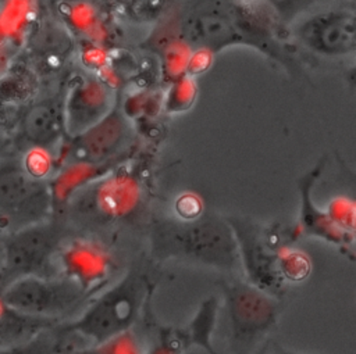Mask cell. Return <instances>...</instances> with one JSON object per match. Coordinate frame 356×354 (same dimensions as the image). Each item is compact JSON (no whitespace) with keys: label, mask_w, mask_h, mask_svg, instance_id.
<instances>
[{"label":"cell","mask_w":356,"mask_h":354,"mask_svg":"<svg viewBox=\"0 0 356 354\" xmlns=\"http://www.w3.org/2000/svg\"><path fill=\"white\" fill-rule=\"evenodd\" d=\"M67 237V224L54 215L6 235L0 269V292L21 278L60 275L54 258Z\"/></svg>","instance_id":"277c9868"},{"label":"cell","mask_w":356,"mask_h":354,"mask_svg":"<svg viewBox=\"0 0 356 354\" xmlns=\"http://www.w3.org/2000/svg\"><path fill=\"white\" fill-rule=\"evenodd\" d=\"M314 0H280L274 3L277 12L281 15L284 21L291 19L295 17L299 11L306 8L309 4H312Z\"/></svg>","instance_id":"d4e9b609"},{"label":"cell","mask_w":356,"mask_h":354,"mask_svg":"<svg viewBox=\"0 0 356 354\" xmlns=\"http://www.w3.org/2000/svg\"><path fill=\"white\" fill-rule=\"evenodd\" d=\"M273 248L277 257L278 272L285 283H299L309 278L312 260L306 253L293 247L289 242L275 244Z\"/></svg>","instance_id":"ac0fdd59"},{"label":"cell","mask_w":356,"mask_h":354,"mask_svg":"<svg viewBox=\"0 0 356 354\" xmlns=\"http://www.w3.org/2000/svg\"><path fill=\"white\" fill-rule=\"evenodd\" d=\"M88 350L92 354H143L131 330L117 335L100 344L89 346Z\"/></svg>","instance_id":"7402d4cb"},{"label":"cell","mask_w":356,"mask_h":354,"mask_svg":"<svg viewBox=\"0 0 356 354\" xmlns=\"http://www.w3.org/2000/svg\"><path fill=\"white\" fill-rule=\"evenodd\" d=\"M71 49L68 32L53 21H43L32 31L24 60L38 76L49 75L63 67Z\"/></svg>","instance_id":"5bb4252c"},{"label":"cell","mask_w":356,"mask_h":354,"mask_svg":"<svg viewBox=\"0 0 356 354\" xmlns=\"http://www.w3.org/2000/svg\"><path fill=\"white\" fill-rule=\"evenodd\" d=\"M6 311H7V308L4 307L3 301H1V297H0V319H1V317L6 314Z\"/></svg>","instance_id":"f1b7e54d"},{"label":"cell","mask_w":356,"mask_h":354,"mask_svg":"<svg viewBox=\"0 0 356 354\" xmlns=\"http://www.w3.org/2000/svg\"><path fill=\"white\" fill-rule=\"evenodd\" d=\"M64 335L56 326L42 330L24 344L1 348L0 354H63L67 351L61 348V339Z\"/></svg>","instance_id":"d6986e66"},{"label":"cell","mask_w":356,"mask_h":354,"mask_svg":"<svg viewBox=\"0 0 356 354\" xmlns=\"http://www.w3.org/2000/svg\"><path fill=\"white\" fill-rule=\"evenodd\" d=\"M57 257L60 275L93 294L107 283L113 269V257L104 246L83 237L65 240Z\"/></svg>","instance_id":"30bf717a"},{"label":"cell","mask_w":356,"mask_h":354,"mask_svg":"<svg viewBox=\"0 0 356 354\" xmlns=\"http://www.w3.org/2000/svg\"><path fill=\"white\" fill-rule=\"evenodd\" d=\"M220 289L231 346L245 354L277 326L281 298L239 279L222 280Z\"/></svg>","instance_id":"5b68a950"},{"label":"cell","mask_w":356,"mask_h":354,"mask_svg":"<svg viewBox=\"0 0 356 354\" xmlns=\"http://www.w3.org/2000/svg\"><path fill=\"white\" fill-rule=\"evenodd\" d=\"M320 169H321V165H318L314 171H312L300 183L302 205H300V217L295 229L299 237L302 236L316 237L331 246L341 248L343 253H348V250L353 247L355 236L346 235L342 230H339L330 221L327 212L318 210L310 199V186L316 180Z\"/></svg>","instance_id":"9a60e30c"},{"label":"cell","mask_w":356,"mask_h":354,"mask_svg":"<svg viewBox=\"0 0 356 354\" xmlns=\"http://www.w3.org/2000/svg\"><path fill=\"white\" fill-rule=\"evenodd\" d=\"M157 340L145 354H185L189 350L181 326H159Z\"/></svg>","instance_id":"ffe728a7"},{"label":"cell","mask_w":356,"mask_h":354,"mask_svg":"<svg viewBox=\"0 0 356 354\" xmlns=\"http://www.w3.org/2000/svg\"><path fill=\"white\" fill-rule=\"evenodd\" d=\"M175 210L178 214L177 218L185 219V221L195 219L202 215V203L196 196L185 194L179 197V200H177Z\"/></svg>","instance_id":"cb8c5ba5"},{"label":"cell","mask_w":356,"mask_h":354,"mask_svg":"<svg viewBox=\"0 0 356 354\" xmlns=\"http://www.w3.org/2000/svg\"><path fill=\"white\" fill-rule=\"evenodd\" d=\"M63 354H92V353L88 350V347H83V348H70Z\"/></svg>","instance_id":"4316f807"},{"label":"cell","mask_w":356,"mask_h":354,"mask_svg":"<svg viewBox=\"0 0 356 354\" xmlns=\"http://www.w3.org/2000/svg\"><path fill=\"white\" fill-rule=\"evenodd\" d=\"M154 261H182L232 272L239 268L236 243L225 218L214 214L195 219L157 218L149 226Z\"/></svg>","instance_id":"6da1fadb"},{"label":"cell","mask_w":356,"mask_h":354,"mask_svg":"<svg viewBox=\"0 0 356 354\" xmlns=\"http://www.w3.org/2000/svg\"><path fill=\"white\" fill-rule=\"evenodd\" d=\"M330 221L343 233L355 236V204L348 199H335L325 210Z\"/></svg>","instance_id":"603a6c76"},{"label":"cell","mask_w":356,"mask_h":354,"mask_svg":"<svg viewBox=\"0 0 356 354\" xmlns=\"http://www.w3.org/2000/svg\"><path fill=\"white\" fill-rule=\"evenodd\" d=\"M4 235L0 232V269H1V264H3V250H4Z\"/></svg>","instance_id":"83f0119b"},{"label":"cell","mask_w":356,"mask_h":354,"mask_svg":"<svg viewBox=\"0 0 356 354\" xmlns=\"http://www.w3.org/2000/svg\"><path fill=\"white\" fill-rule=\"evenodd\" d=\"M299 40L312 51L328 57L343 56L356 47L353 10H331L313 15L296 32Z\"/></svg>","instance_id":"8fae6325"},{"label":"cell","mask_w":356,"mask_h":354,"mask_svg":"<svg viewBox=\"0 0 356 354\" xmlns=\"http://www.w3.org/2000/svg\"><path fill=\"white\" fill-rule=\"evenodd\" d=\"M19 160L24 169L32 178L39 180H49V176L57 168L56 158H53L49 151L43 149H28Z\"/></svg>","instance_id":"44dd1931"},{"label":"cell","mask_w":356,"mask_h":354,"mask_svg":"<svg viewBox=\"0 0 356 354\" xmlns=\"http://www.w3.org/2000/svg\"><path fill=\"white\" fill-rule=\"evenodd\" d=\"M150 292L147 275L138 268H131L110 289L90 300L76 318L60 322L56 328L67 336L90 342V346L100 344L131 330Z\"/></svg>","instance_id":"7a4b0ae2"},{"label":"cell","mask_w":356,"mask_h":354,"mask_svg":"<svg viewBox=\"0 0 356 354\" xmlns=\"http://www.w3.org/2000/svg\"><path fill=\"white\" fill-rule=\"evenodd\" d=\"M271 354H300V353H296V351H292V350H288V348H284V347L275 344V346L273 347Z\"/></svg>","instance_id":"484cf974"},{"label":"cell","mask_w":356,"mask_h":354,"mask_svg":"<svg viewBox=\"0 0 356 354\" xmlns=\"http://www.w3.org/2000/svg\"><path fill=\"white\" fill-rule=\"evenodd\" d=\"M93 296L63 275L21 278L0 292L7 310L54 322L81 312Z\"/></svg>","instance_id":"8992f818"},{"label":"cell","mask_w":356,"mask_h":354,"mask_svg":"<svg viewBox=\"0 0 356 354\" xmlns=\"http://www.w3.org/2000/svg\"><path fill=\"white\" fill-rule=\"evenodd\" d=\"M51 217L49 182L32 178L19 158H0V232L6 236Z\"/></svg>","instance_id":"52a82bcc"},{"label":"cell","mask_w":356,"mask_h":354,"mask_svg":"<svg viewBox=\"0 0 356 354\" xmlns=\"http://www.w3.org/2000/svg\"><path fill=\"white\" fill-rule=\"evenodd\" d=\"M71 214L99 224L120 222L139 204V185L129 175H117L103 183L97 192L71 199ZM67 204V205H68Z\"/></svg>","instance_id":"9c48e42d"},{"label":"cell","mask_w":356,"mask_h":354,"mask_svg":"<svg viewBox=\"0 0 356 354\" xmlns=\"http://www.w3.org/2000/svg\"><path fill=\"white\" fill-rule=\"evenodd\" d=\"M220 310V300L217 296H209L202 301L192 319L181 326L188 342L189 348L199 347L207 354H217L211 343V336L216 328Z\"/></svg>","instance_id":"e0dca14e"},{"label":"cell","mask_w":356,"mask_h":354,"mask_svg":"<svg viewBox=\"0 0 356 354\" xmlns=\"http://www.w3.org/2000/svg\"><path fill=\"white\" fill-rule=\"evenodd\" d=\"M38 86L39 76L24 58L7 65L0 74V126L8 111L22 110L32 101Z\"/></svg>","instance_id":"2e32d148"},{"label":"cell","mask_w":356,"mask_h":354,"mask_svg":"<svg viewBox=\"0 0 356 354\" xmlns=\"http://www.w3.org/2000/svg\"><path fill=\"white\" fill-rule=\"evenodd\" d=\"M225 219L236 243L239 267L243 271L245 280L281 298L285 293V282L278 272L275 251L266 237L264 226L243 217H228Z\"/></svg>","instance_id":"ba28073f"},{"label":"cell","mask_w":356,"mask_h":354,"mask_svg":"<svg viewBox=\"0 0 356 354\" xmlns=\"http://www.w3.org/2000/svg\"><path fill=\"white\" fill-rule=\"evenodd\" d=\"M125 136L124 124L115 117H110L103 122L75 133L60 150L56 164H86L102 165L117 153Z\"/></svg>","instance_id":"7c38bea8"},{"label":"cell","mask_w":356,"mask_h":354,"mask_svg":"<svg viewBox=\"0 0 356 354\" xmlns=\"http://www.w3.org/2000/svg\"><path fill=\"white\" fill-rule=\"evenodd\" d=\"M17 139L28 149L47 150L64 136V104L58 99L32 100L15 122Z\"/></svg>","instance_id":"4fadbf2b"},{"label":"cell","mask_w":356,"mask_h":354,"mask_svg":"<svg viewBox=\"0 0 356 354\" xmlns=\"http://www.w3.org/2000/svg\"><path fill=\"white\" fill-rule=\"evenodd\" d=\"M63 1H68V3H78V1H85V0H63Z\"/></svg>","instance_id":"f546056e"},{"label":"cell","mask_w":356,"mask_h":354,"mask_svg":"<svg viewBox=\"0 0 356 354\" xmlns=\"http://www.w3.org/2000/svg\"><path fill=\"white\" fill-rule=\"evenodd\" d=\"M263 22L236 0H191L185 8L181 36L186 43L218 50L246 43L273 53V37Z\"/></svg>","instance_id":"3957f363"}]
</instances>
